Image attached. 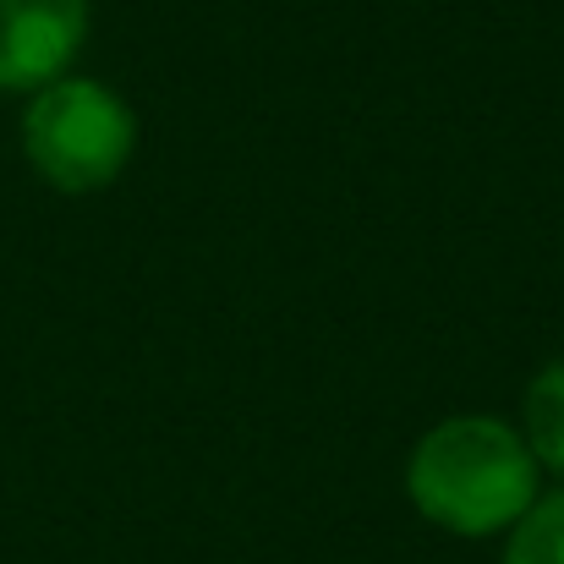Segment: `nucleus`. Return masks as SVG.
<instances>
[{
	"label": "nucleus",
	"instance_id": "nucleus-4",
	"mask_svg": "<svg viewBox=\"0 0 564 564\" xmlns=\"http://www.w3.org/2000/svg\"><path fill=\"white\" fill-rule=\"evenodd\" d=\"M521 438L538 455V466L564 482V362H549L532 373L521 394Z\"/></svg>",
	"mask_w": 564,
	"mask_h": 564
},
{
	"label": "nucleus",
	"instance_id": "nucleus-3",
	"mask_svg": "<svg viewBox=\"0 0 564 564\" xmlns=\"http://www.w3.org/2000/svg\"><path fill=\"white\" fill-rule=\"evenodd\" d=\"M94 0H0V94H39L88 44Z\"/></svg>",
	"mask_w": 564,
	"mask_h": 564
},
{
	"label": "nucleus",
	"instance_id": "nucleus-2",
	"mask_svg": "<svg viewBox=\"0 0 564 564\" xmlns=\"http://www.w3.org/2000/svg\"><path fill=\"white\" fill-rule=\"evenodd\" d=\"M22 160L50 192L88 197L116 187L138 154V110L99 77L66 72L22 105Z\"/></svg>",
	"mask_w": 564,
	"mask_h": 564
},
{
	"label": "nucleus",
	"instance_id": "nucleus-5",
	"mask_svg": "<svg viewBox=\"0 0 564 564\" xmlns=\"http://www.w3.org/2000/svg\"><path fill=\"white\" fill-rule=\"evenodd\" d=\"M505 564H564V488L543 494L505 532Z\"/></svg>",
	"mask_w": 564,
	"mask_h": 564
},
{
	"label": "nucleus",
	"instance_id": "nucleus-1",
	"mask_svg": "<svg viewBox=\"0 0 564 564\" xmlns=\"http://www.w3.org/2000/svg\"><path fill=\"white\" fill-rule=\"evenodd\" d=\"M405 499L449 538H505L543 499V466L516 422L466 411L433 422L411 444Z\"/></svg>",
	"mask_w": 564,
	"mask_h": 564
}]
</instances>
